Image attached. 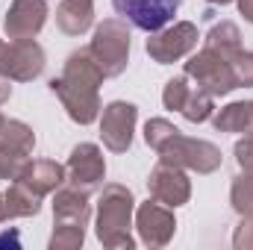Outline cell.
Returning <instances> with one entry per match:
<instances>
[{"mask_svg": "<svg viewBox=\"0 0 253 250\" xmlns=\"http://www.w3.org/2000/svg\"><path fill=\"white\" fill-rule=\"evenodd\" d=\"M177 132H180V129L171 124L168 118H150V121L144 124V141H147V147H150V150H156V153H159V150H162L174 135H177Z\"/></svg>", "mask_w": 253, "mask_h": 250, "instance_id": "25", "label": "cell"}, {"mask_svg": "<svg viewBox=\"0 0 253 250\" xmlns=\"http://www.w3.org/2000/svg\"><path fill=\"white\" fill-rule=\"evenodd\" d=\"M3 221H9V215H6V197L0 194V224H3Z\"/></svg>", "mask_w": 253, "mask_h": 250, "instance_id": "33", "label": "cell"}, {"mask_svg": "<svg viewBox=\"0 0 253 250\" xmlns=\"http://www.w3.org/2000/svg\"><path fill=\"white\" fill-rule=\"evenodd\" d=\"M47 0H12L3 27L9 39H36L47 24Z\"/></svg>", "mask_w": 253, "mask_h": 250, "instance_id": "13", "label": "cell"}, {"mask_svg": "<svg viewBox=\"0 0 253 250\" xmlns=\"http://www.w3.org/2000/svg\"><path fill=\"white\" fill-rule=\"evenodd\" d=\"M9 97H12V80L0 74V106H3V103H6Z\"/></svg>", "mask_w": 253, "mask_h": 250, "instance_id": "30", "label": "cell"}, {"mask_svg": "<svg viewBox=\"0 0 253 250\" xmlns=\"http://www.w3.org/2000/svg\"><path fill=\"white\" fill-rule=\"evenodd\" d=\"M180 115H183L189 124H203V121H209V118L215 115V97L206 94V91H200V88L194 85Z\"/></svg>", "mask_w": 253, "mask_h": 250, "instance_id": "23", "label": "cell"}, {"mask_svg": "<svg viewBox=\"0 0 253 250\" xmlns=\"http://www.w3.org/2000/svg\"><path fill=\"white\" fill-rule=\"evenodd\" d=\"M53 221L88 224L91 221V194L65 183L53 191Z\"/></svg>", "mask_w": 253, "mask_h": 250, "instance_id": "14", "label": "cell"}, {"mask_svg": "<svg viewBox=\"0 0 253 250\" xmlns=\"http://www.w3.org/2000/svg\"><path fill=\"white\" fill-rule=\"evenodd\" d=\"M27 162H30L27 156H21V153H15V150L0 144V180H18Z\"/></svg>", "mask_w": 253, "mask_h": 250, "instance_id": "27", "label": "cell"}, {"mask_svg": "<svg viewBox=\"0 0 253 250\" xmlns=\"http://www.w3.org/2000/svg\"><path fill=\"white\" fill-rule=\"evenodd\" d=\"M88 50L94 56V62L100 65V71L109 77H121L129 65V50H132V33L124 18H106L94 27Z\"/></svg>", "mask_w": 253, "mask_h": 250, "instance_id": "3", "label": "cell"}, {"mask_svg": "<svg viewBox=\"0 0 253 250\" xmlns=\"http://www.w3.org/2000/svg\"><path fill=\"white\" fill-rule=\"evenodd\" d=\"M147 191L153 200L177 209V206H186L191 200V180L186 168H177L171 162H156L150 177H147Z\"/></svg>", "mask_w": 253, "mask_h": 250, "instance_id": "12", "label": "cell"}, {"mask_svg": "<svg viewBox=\"0 0 253 250\" xmlns=\"http://www.w3.org/2000/svg\"><path fill=\"white\" fill-rule=\"evenodd\" d=\"M236 6H239V12L245 15V21L253 24V0H236Z\"/></svg>", "mask_w": 253, "mask_h": 250, "instance_id": "31", "label": "cell"}, {"mask_svg": "<svg viewBox=\"0 0 253 250\" xmlns=\"http://www.w3.org/2000/svg\"><path fill=\"white\" fill-rule=\"evenodd\" d=\"M65 174L71 186L83 188V191H100L103 180H106V159L103 150L91 141H80L77 147H71V156L65 162Z\"/></svg>", "mask_w": 253, "mask_h": 250, "instance_id": "10", "label": "cell"}, {"mask_svg": "<svg viewBox=\"0 0 253 250\" xmlns=\"http://www.w3.org/2000/svg\"><path fill=\"white\" fill-rule=\"evenodd\" d=\"M85 227L88 224H71V221H53V233H50V250H77L85 242Z\"/></svg>", "mask_w": 253, "mask_h": 250, "instance_id": "21", "label": "cell"}, {"mask_svg": "<svg viewBox=\"0 0 253 250\" xmlns=\"http://www.w3.org/2000/svg\"><path fill=\"white\" fill-rule=\"evenodd\" d=\"M197 42H200L197 24H191V21H174V24L150 33V39L144 42V50H147V56L156 65H174V62H180V59H186L189 53H194Z\"/></svg>", "mask_w": 253, "mask_h": 250, "instance_id": "6", "label": "cell"}, {"mask_svg": "<svg viewBox=\"0 0 253 250\" xmlns=\"http://www.w3.org/2000/svg\"><path fill=\"white\" fill-rule=\"evenodd\" d=\"M132 218H135V197L121 183H103L97 194V218H94V233L103 248L129 250L135 248L132 239Z\"/></svg>", "mask_w": 253, "mask_h": 250, "instance_id": "2", "label": "cell"}, {"mask_svg": "<svg viewBox=\"0 0 253 250\" xmlns=\"http://www.w3.org/2000/svg\"><path fill=\"white\" fill-rule=\"evenodd\" d=\"M0 144L30 159L33 150H36V132H33L30 124H24V121H18V118H6V126H3V132H0Z\"/></svg>", "mask_w": 253, "mask_h": 250, "instance_id": "20", "label": "cell"}, {"mask_svg": "<svg viewBox=\"0 0 253 250\" xmlns=\"http://www.w3.org/2000/svg\"><path fill=\"white\" fill-rule=\"evenodd\" d=\"M183 74L189 80H194V85L200 91H206L212 97H227L239 88L230 59L212 47H200L197 53H189V62L183 68Z\"/></svg>", "mask_w": 253, "mask_h": 250, "instance_id": "4", "label": "cell"}, {"mask_svg": "<svg viewBox=\"0 0 253 250\" xmlns=\"http://www.w3.org/2000/svg\"><path fill=\"white\" fill-rule=\"evenodd\" d=\"M233 65V74H236V83L239 88H253V50H239L236 56H230Z\"/></svg>", "mask_w": 253, "mask_h": 250, "instance_id": "26", "label": "cell"}, {"mask_svg": "<svg viewBox=\"0 0 253 250\" xmlns=\"http://www.w3.org/2000/svg\"><path fill=\"white\" fill-rule=\"evenodd\" d=\"M233 156H236V162H239V168H242V171L253 174V135H242V138L236 141Z\"/></svg>", "mask_w": 253, "mask_h": 250, "instance_id": "28", "label": "cell"}, {"mask_svg": "<svg viewBox=\"0 0 253 250\" xmlns=\"http://www.w3.org/2000/svg\"><path fill=\"white\" fill-rule=\"evenodd\" d=\"M203 47H212V50H218L221 56L230 59L242 50V30L233 21H221L203 36Z\"/></svg>", "mask_w": 253, "mask_h": 250, "instance_id": "19", "label": "cell"}, {"mask_svg": "<svg viewBox=\"0 0 253 250\" xmlns=\"http://www.w3.org/2000/svg\"><path fill=\"white\" fill-rule=\"evenodd\" d=\"M100 141L112 153H126L132 147V135L138 124V106L126 100H112L100 109Z\"/></svg>", "mask_w": 253, "mask_h": 250, "instance_id": "8", "label": "cell"}, {"mask_svg": "<svg viewBox=\"0 0 253 250\" xmlns=\"http://www.w3.org/2000/svg\"><path fill=\"white\" fill-rule=\"evenodd\" d=\"M18 180H24L30 188H36L39 194L47 197V194H53L59 186H65L68 174H65V165L53 162V159H30L24 165V171H21Z\"/></svg>", "mask_w": 253, "mask_h": 250, "instance_id": "15", "label": "cell"}, {"mask_svg": "<svg viewBox=\"0 0 253 250\" xmlns=\"http://www.w3.org/2000/svg\"><path fill=\"white\" fill-rule=\"evenodd\" d=\"M180 3L183 0H112L115 12L126 24L147 36L168 27L174 21V15L180 12Z\"/></svg>", "mask_w": 253, "mask_h": 250, "instance_id": "9", "label": "cell"}, {"mask_svg": "<svg viewBox=\"0 0 253 250\" xmlns=\"http://www.w3.org/2000/svg\"><path fill=\"white\" fill-rule=\"evenodd\" d=\"M3 126H6V115L0 112V132H3Z\"/></svg>", "mask_w": 253, "mask_h": 250, "instance_id": "35", "label": "cell"}, {"mask_svg": "<svg viewBox=\"0 0 253 250\" xmlns=\"http://www.w3.org/2000/svg\"><path fill=\"white\" fill-rule=\"evenodd\" d=\"M230 206L239 218L253 215V174L242 171L230 186Z\"/></svg>", "mask_w": 253, "mask_h": 250, "instance_id": "22", "label": "cell"}, {"mask_svg": "<svg viewBox=\"0 0 253 250\" xmlns=\"http://www.w3.org/2000/svg\"><path fill=\"white\" fill-rule=\"evenodd\" d=\"M0 47H3V42H0Z\"/></svg>", "mask_w": 253, "mask_h": 250, "instance_id": "36", "label": "cell"}, {"mask_svg": "<svg viewBox=\"0 0 253 250\" xmlns=\"http://www.w3.org/2000/svg\"><path fill=\"white\" fill-rule=\"evenodd\" d=\"M212 126L218 132H236V135H253V100H236L227 103L212 115Z\"/></svg>", "mask_w": 253, "mask_h": 250, "instance_id": "17", "label": "cell"}, {"mask_svg": "<svg viewBox=\"0 0 253 250\" xmlns=\"http://www.w3.org/2000/svg\"><path fill=\"white\" fill-rule=\"evenodd\" d=\"M233 248L236 250H253V215L242 218V224L233 233Z\"/></svg>", "mask_w": 253, "mask_h": 250, "instance_id": "29", "label": "cell"}, {"mask_svg": "<svg viewBox=\"0 0 253 250\" xmlns=\"http://www.w3.org/2000/svg\"><path fill=\"white\" fill-rule=\"evenodd\" d=\"M159 159L162 162H171L177 168H186L191 174H215L221 165H224V156H221V147L206 141V138H191V135H183L177 132L162 150H159Z\"/></svg>", "mask_w": 253, "mask_h": 250, "instance_id": "5", "label": "cell"}, {"mask_svg": "<svg viewBox=\"0 0 253 250\" xmlns=\"http://www.w3.org/2000/svg\"><path fill=\"white\" fill-rule=\"evenodd\" d=\"M191 88H194V85L189 83L186 74L171 77V80L165 83V88H162V106L171 109V112H183V106H186V100H189Z\"/></svg>", "mask_w": 253, "mask_h": 250, "instance_id": "24", "label": "cell"}, {"mask_svg": "<svg viewBox=\"0 0 253 250\" xmlns=\"http://www.w3.org/2000/svg\"><path fill=\"white\" fill-rule=\"evenodd\" d=\"M47 53L36 39H9L0 47V74L12 83H33L44 74Z\"/></svg>", "mask_w": 253, "mask_h": 250, "instance_id": "7", "label": "cell"}, {"mask_svg": "<svg viewBox=\"0 0 253 250\" xmlns=\"http://www.w3.org/2000/svg\"><path fill=\"white\" fill-rule=\"evenodd\" d=\"M0 245H12V248H18L21 242H18V233H3L0 236Z\"/></svg>", "mask_w": 253, "mask_h": 250, "instance_id": "32", "label": "cell"}, {"mask_svg": "<svg viewBox=\"0 0 253 250\" xmlns=\"http://www.w3.org/2000/svg\"><path fill=\"white\" fill-rule=\"evenodd\" d=\"M3 197H6L9 218H36L42 212V200H44V194L30 188L24 180H12V186L3 191Z\"/></svg>", "mask_w": 253, "mask_h": 250, "instance_id": "18", "label": "cell"}, {"mask_svg": "<svg viewBox=\"0 0 253 250\" xmlns=\"http://www.w3.org/2000/svg\"><path fill=\"white\" fill-rule=\"evenodd\" d=\"M106 74L94 62L88 47H80L68 53L62 65V74L50 80V91L59 97L68 118L80 126H88L100 118V85Z\"/></svg>", "mask_w": 253, "mask_h": 250, "instance_id": "1", "label": "cell"}, {"mask_svg": "<svg viewBox=\"0 0 253 250\" xmlns=\"http://www.w3.org/2000/svg\"><path fill=\"white\" fill-rule=\"evenodd\" d=\"M206 3H212V6H227V3H233V0H206Z\"/></svg>", "mask_w": 253, "mask_h": 250, "instance_id": "34", "label": "cell"}, {"mask_svg": "<svg viewBox=\"0 0 253 250\" xmlns=\"http://www.w3.org/2000/svg\"><path fill=\"white\" fill-rule=\"evenodd\" d=\"M135 230H138V239L141 245L147 248H165L174 236H177V218H174V209L159 203V200H147V203H138L135 206Z\"/></svg>", "mask_w": 253, "mask_h": 250, "instance_id": "11", "label": "cell"}, {"mask_svg": "<svg viewBox=\"0 0 253 250\" xmlns=\"http://www.w3.org/2000/svg\"><path fill=\"white\" fill-rule=\"evenodd\" d=\"M56 27L65 36H85L94 27V0H59Z\"/></svg>", "mask_w": 253, "mask_h": 250, "instance_id": "16", "label": "cell"}]
</instances>
